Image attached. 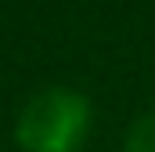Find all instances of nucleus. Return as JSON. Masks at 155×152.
<instances>
[{"instance_id":"1","label":"nucleus","mask_w":155,"mask_h":152,"mask_svg":"<svg viewBox=\"0 0 155 152\" xmlns=\"http://www.w3.org/2000/svg\"><path fill=\"white\" fill-rule=\"evenodd\" d=\"M90 98L72 87L36 91L15 119V141L22 152H79L90 138Z\"/></svg>"},{"instance_id":"2","label":"nucleus","mask_w":155,"mask_h":152,"mask_svg":"<svg viewBox=\"0 0 155 152\" xmlns=\"http://www.w3.org/2000/svg\"><path fill=\"white\" fill-rule=\"evenodd\" d=\"M126 152H155V112L134 119L126 134Z\"/></svg>"}]
</instances>
